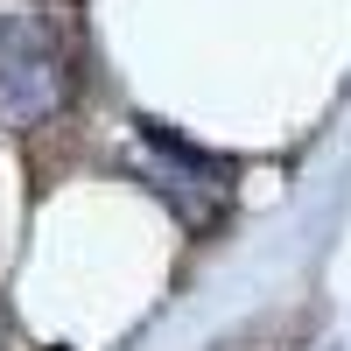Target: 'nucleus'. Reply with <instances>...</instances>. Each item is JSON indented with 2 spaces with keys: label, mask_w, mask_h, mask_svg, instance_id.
<instances>
[{
  "label": "nucleus",
  "mask_w": 351,
  "mask_h": 351,
  "mask_svg": "<svg viewBox=\"0 0 351 351\" xmlns=\"http://www.w3.org/2000/svg\"><path fill=\"white\" fill-rule=\"evenodd\" d=\"M134 169L183 225H211L232 204V169L218 155L190 148L183 134H169L162 120H134Z\"/></svg>",
  "instance_id": "f257e3e1"
},
{
  "label": "nucleus",
  "mask_w": 351,
  "mask_h": 351,
  "mask_svg": "<svg viewBox=\"0 0 351 351\" xmlns=\"http://www.w3.org/2000/svg\"><path fill=\"white\" fill-rule=\"evenodd\" d=\"M64 106V49L43 14H0V127H43Z\"/></svg>",
  "instance_id": "f03ea898"
}]
</instances>
